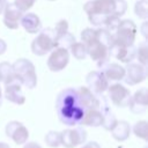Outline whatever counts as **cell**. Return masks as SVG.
<instances>
[{
	"label": "cell",
	"mask_w": 148,
	"mask_h": 148,
	"mask_svg": "<svg viewBox=\"0 0 148 148\" xmlns=\"http://www.w3.org/2000/svg\"><path fill=\"white\" fill-rule=\"evenodd\" d=\"M56 110L62 124L67 126L79 125L83 118L84 108L80 102L77 90L74 88L61 90L56 99Z\"/></svg>",
	"instance_id": "6da1fadb"
},
{
	"label": "cell",
	"mask_w": 148,
	"mask_h": 148,
	"mask_svg": "<svg viewBox=\"0 0 148 148\" xmlns=\"http://www.w3.org/2000/svg\"><path fill=\"white\" fill-rule=\"evenodd\" d=\"M83 10L92 25L102 28L108 15L123 16L127 10V2L125 0H90L86 2Z\"/></svg>",
	"instance_id": "7a4b0ae2"
},
{
	"label": "cell",
	"mask_w": 148,
	"mask_h": 148,
	"mask_svg": "<svg viewBox=\"0 0 148 148\" xmlns=\"http://www.w3.org/2000/svg\"><path fill=\"white\" fill-rule=\"evenodd\" d=\"M12 66L15 77L22 86L27 87L28 89H32L37 86V74L35 65L30 60L21 58L17 59L14 64H12Z\"/></svg>",
	"instance_id": "3957f363"
},
{
	"label": "cell",
	"mask_w": 148,
	"mask_h": 148,
	"mask_svg": "<svg viewBox=\"0 0 148 148\" xmlns=\"http://www.w3.org/2000/svg\"><path fill=\"white\" fill-rule=\"evenodd\" d=\"M57 47V38L53 28H46L38 32L31 43V51L35 56H45Z\"/></svg>",
	"instance_id": "277c9868"
},
{
	"label": "cell",
	"mask_w": 148,
	"mask_h": 148,
	"mask_svg": "<svg viewBox=\"0 0 148 148\" xmlns=\"http://www.w3.org/2000/svg\"><path fill=\"white\" fill-rule=\"evenodd\" d=\"M138 28L132 20H120L113 32V43L119 45H133L136 38Z\"/></svg>",
	"instance_id": "5b68a950"
},
{
	"label": "cell",
	"mask_w": 148,
	"mask_h": 148,
	"mask_svg": "<svg viewBox=\"0 0 148 148\" xmlns=\"http://www.w3.org/2000/svg\"><path fill=\"white\" fill-rule=\"evenodd\" d=\"M87 47V53L88 56L91 58V60H94L97 66L101 68L102 66H104L106 62H109L110 60V50L109 47L103 44L98 38H97V32L95 34V37L92 39H90L88 43L84 44Z\"/></svg>",
	"instance_id": "8992f818"
},
{
	"label": "cell",
	"mask_w": 148,
	"mask_h": 148,
	"mask_svg": "<svg viewBox=\"0 0 148 148\" xmlns=\"http://www.w3.org/2000/svg\"><path fill=\"white\" fill-rule=\"evenodd\" d=\"M87 140V132L83 127L76 126L74 128H66L62 132H60V141L61 146L65 148H74L82 143H84Z\"/></svg>",
	"instance_id": "52a82bcc"
},
{
	"label": "cell",
	"mask_w": 148,
	"mask_h": 148,
	"mask_svg": "<svg viewBox=\"0 0 148 148\" xmlns=\"http://www.w3.org/2000/svg\"><path fill=\"white\" fill-rule=\"evenodd\" d=\"M108 91V97L111 101V103L118 108H126L130 104L131 101V91L127 89L125 86L120 83H113L109 86L106 89Z\"/></svg>",
	"instance_id": "ba28073f"
},
{
	"label": "cell",
	"mask_w": 148,
	"mask_h": 148,
	"mask_svg": "<svg viewBox=\"0 0 148 148\" xmlns=\"http://www.w3.org/2000/svg\"><path fill=\"white\" fill-rule=\"evenodd\" d=\"M69 61V52L65 47H56L51 51V54L47 58V67L51 72H60L65 69Z\"/></svg>",
	"instance_id": "9c48e42d"
},
{
	"label": "cell",
	"mask_w": 148,
	"mask_h": 148,
	"mask_svg": "<svg viewBox=\"0 0 148 148\" xmlns=\"http://www.w3.org/2000/svg\"><path fill=\"white\" fill-rule=\"evenodd\" d=\"M76 90H77V94H79L80 102H81L82 106L84 108V110H89V109L101 110L102 108L108 105L105 103L104 98H101L99 95H96L95 92H92L88 87H80Z\"/></svg>",
	"instance_id": "30bf717a"
},
{
	"label": "cell",
	"mask_w": 148,
	"mask_h": 148,
	"mask_svg": "<svg viewBox=\"0 0 148 148\" xmlns=\"http://www.w3.org/2000/svg\"><path fill=\"white\" fill-rule=\"evenodd\" d=\"M147 79V67L139 62H128L125 67L124 81L130 86H135Z\"/></svg>",
	"instance_id": "8fae6325"
},
{
	"label": "cell",
	"mask_w": 148,
	"mask_h": 148,
	"mask_svg": "<svg viewBox=\"0 0 148 148\" xmlns=\"http://www.w3.org/2000/svg\"><path fill=\"white\" fill-rule=\"evenodd\" d=\"M86 82L88 88L95 92L96 95H102L106 91V89L110 86V81L105 77V75L102 73V71H92L89 72L86 76Z\"/></svg>",
	"instance_id": "7c38bea8"
},
{
	"label": "cell",
	"mask_w": 148,
	"mask_h": 148,
	"mask_svg": "<svg viewBox=\"0 0 148 148\" xmlns=\"http://www.w3.org/2000/svg\"><path fill=\"white\" fill-rule=\"evenodd\" d=\"M6 135L10 138L16 145H24L29 138L28 128L17 120H12L6 125Z\"/></svg>",
	"instance_id": "4fadbf2b"
},
{
	"label": "cell",
	"mask_w": 148,
	"mask_h": 148,
	"mask_svg": "<svg viewBox=\"0 0 148 148\" xmlns=\"http://www.w3.org/2000/svg\"><path fill=\"white\" fill-rule=\"evenodd\" d=\"M110 56L114 57L117 60H119L123 64L132 62L135 59L136 47L133 45H119L116 43H112L110 46Z\"/></svg>",
	"instance_id": "5bb4252c"
},
{
	"label": "cell",
	"mask_w": 148,
	"mask_h": 148,
	"mask_svg": "<svg viewBox=\"0 0 148 148\" xmlns=\"http://www.w3.org/2000/svg\"><path fill=\"white\" fill-rule=\"evenodd\" d=\"M2 13H3L2 22L8 29L14 30V29H17L20 27V21H21V17H22L23 13L14 3L7 2Z\"/></svg>",
	"instance_id": "9a60e30c"
},
{
	"label": "cell",
	"mask_w": 148,
	"mask_h": 148,
	"mask_svg": "<svg viewBox=\"0 0 148 148\" xmlns=\"http://www.w3.org/2000/svg\"><path fill=\"white\" fill-rule=\"evenodd\" d=\"M21 83L17 81V79L8 82L5 84V97L7 101L17 104V105H22L25 102V96L22 92L21 89Z\"/></svg>",
	"instance_id": "2e32d148"
},
{
	"label": "cell",
	"mask_w": 148,
	"mask_h": 148,
	"mask_svg": "<svg viewBox=\"0 0 148 148\" xmlns=\"http://www.w3.org/2000/svg\"><path fill=\"white\" fill-rule=\"evenodd\" d=\"M148 106V90L147 88H141L134 92L131 97L128 108L133 113H143Z\"/></svg>",
	"instance_id": "e0dca14e"
},
{
	"label": "cell",
	"mask_w": 148,
	"mask_h": 148,
	"mask_svg": "<svg viewBox=\"0 0 148 148\" xmlns=\"http://www.w3.org/2000/svg\"><path fill=\"white\" fill-rule=\"evenodd\" d=\"M20 25L23 27V29L28 34H37L42 30V22L37 14L35 13H27L22 15Z\"/></svg>",
	"instance_id": "ac0fdd59"
},
{
	"label": "cell",
	"mask_w": 148,
	"mask_h": 148,
	"mask_svg": "<svg viewBox=\"0 0 148 148\" xmlns=\"http://www.w3.org/2000/svg\"><path fill=\"white\" fill-rule=\"evenodd\" d=\"M101 71L109 81H120L125 76V67L117 62H106Z\"/></svg>",
	"instance_id": "d6986e66"
},
{
	"label": "cell",
	"mask_w": 148,
	"mask_h": 148,
	"mask_svg": "<svg viewBox=\"0 0 148 148\" xmlns=\"http://www.w3.org/2000/svg\"><path fill=\"white\" fill-rule=\"evenodd\" d=\"M102 121H103L102 111L98 109H89V110H84V114L80 124L90 127H98L102 126Z\"/></svg>",
	"instance_id": "ffe728a7"
},
{
	"label": "cell",
	"mask_w": 148,
	"mask_h": 148,
	"mask_svg": "<svg viewBox=\"0 0 148 148\" xmlns=\"http://www.w3.org/2000/svg\"><path fill=\"white\" fill-rule=\"evenodd\" d=\"M113 139H116L117 141H125L128 139L130 134H131V126L127 121L125 120H118L116 126L110 131Z\"/></svg>",
	"instance_id": "44dd1931"
},
{
	"label": "cell",
	"mask_w": 148,
	"mask_h": 148,
	"mask_svg": "<svg viewBox=\"0 0 148 148\" xmlns=\"http://www.w3.org/2000/svg\"><path fill=\"white\" fill-rule=\"evenodd\" d=\"M101 111H102V114H103V121H102L103 128L106 130V131H111L116 126L118 119L116 118L114 113L110 110V108L108 105H105L104 108H102Z\"/></svg>",
	"instance_id": "7402d4cb"
},
{
	"label": "cell",
	"mask_w": 148,
	"mask_h": 148,
	"mask_svg": "<svg viewBox=\"0 0 148 148\" xmlns=\"http://www.w3.org/2000/svg\"><path fill=\"white\" fill-rule=\"evenodd\" d=\"M15 79L16 77H15L12 64H9L7 61L0 62V82L6 84V83H8Z\"/></svg>",
	"instance_id": "603a6c76"
},
{
	"label": "cell",
	"mask_w": 148,
	"mask_h": 148,
	"mask_svg": "<svg viewBox=\"0 0 148 148\" xmlns=\"http://www.w3.org/2000/svg\"><path fill=\"white\" fill-rule=\"evenodd\" d=\"M68 50L71 51L72 56H73L75 59H77V60H83V59H86V57L88 56V53H87V47H86L84 43H82V42H75Z\"/></svg>",
	"instance_id": "cb8c5ba5"
},
{
	"label": "cell",
	"mask_w": 148,
	"mask_h": 148,
	"mask_svg": "<svg viewBox=\"0 0 148 148\" xmlns=\"http://www.w3.org/2000/svg\"><path fill=\"white\" fill-rule=\"evenodd\" d=\"M135 58L138 59L139 64L147 66V62H148V43H147V40H143L139 44V46L136 47Z\"/></svg>",
	"instance_id": "d4e9b609"
},
{
	"label": "cell",
	"mask_w": 148,
	"mask_h": 148,
	"mask_svg": "<svg viewBox=\"0 0 148 148\" xmlns=\"http://www.w3.org/2000/svg\"><path fill=\"white\" fill-rule=\"evenodd\" d=\"M133 133L135 134V136L147 141L148 140V123L146 120L136 121L133 126Z\"/></svg>",
	"instance_id": "484cf974"
},
{
	"label": "cell",
	"mask_w": 148,
	"mask_h": 148,
	"mask_svg": "<svg viewBox=\"0 0 148 148\" xmlns=\"http://www.w3.org/2000/svg\"><path fill=\"white\" fill-rule=\"evenodd\" d=\"M75 42H76L75 36L73 34H71L69 31H66L65 34L57 37V47L60 46V47H65L68 50Z\"/></svg>",
	"instance_id": "4316f807"
},
{
	"label": "cell",
	"mask_w": 148,
	"mask_h": 148,
	"mask_svg": "<svg viewBox=\"0 0 148 148\" xmlns=\"http://www.w3.org/2000/svg\"><path fill=\"white\" fill-rule=\"evenodd\" d=\"M45 143L51 148H58L61 143L60 141V132L57 131H49L44 136Z\"/></svg>",
	"instance_id": "83f0119b"
},
{
	"label": "cell",
	"mask_w": 148,
	"mask_h": 148,
	"mask_svg": "<svg viewBox=\"0 0 148 148\" xmlns=\"http://www.w3.org/2000/svg\"><path fill=\"white\" fill-rule=\"evenodd\" d=\"M134 13L139 18L147 20L148 18V1L138 0L134 5Z\"/></svg>",
	"instance_id": "f1b7e54d"
},
{
	"label": "cell",
	"mask_w": 148,
	"mask_h": 148,
	"mask_svg": "<svg viewBox=\"0 0 148 148\" xmlns=\"http://www.w3.org/2000/svg\"><path fill=\"white\" fill-rule=\"evenodd\" d=\"M119 22H120V17H119V16H117V15H108V16L105 17L104 22H103L102 28L106 29L109 32H111V34L113 35V32L116 31V29H117Z\"/></svg>",
	"instance_id": "f546056e"
},
{
	"label": "cell",
	"mask_w": 148,
	"mask_h": 148,
	"mask_svg": "<svg viewBox=\"0 0 148 148\" xmlns=\"http://www.w3.org/2000/svg\"><path fill=\"white\" fill-rule=\"evenodd\" d=\"M36 0H14V5L22 12V13H27L34 5H35Z\"/></svg>",
	"instance_id": "4dcf8cb0"
},
{
	"label": "cell",
	"mask_w": 148,
	"mask_h": 148,
	"mask_svg": "<svg viewBox=\"0 0 148 148\" xmlns=\"http://www.w3.org/2000/svg\"><path fill=\"white\" fill-rule=\"evenodd\" d=\"M81 148H101V146L96 141H90V142H87L86 145H83Z\"/></svg>",
	"instance_id": "1f68e13d"
},
{
	"label": "cell",
	"mask_w": 148,
	"mask_h": 148,
	"mask_svg": "<svg viewBox=\"0 0 148 148\" xmlns=\"http://www.w3.org/2000/svg\"><path fill=\"white\" fill-rule=\"evenodd\" d=\"M23 148H42V146L38 145L37 142H34V141H32V142H28V141H27V142L24 143V147H23Z\"/></svg>",
	"instance_id": "d6a6232c"
},
{
	"label": "cell",
	"mask_w": 148,
	"mask_h": 148,
	"mask_svg": "<svg viewBox=\"0 0 148 148\" xmlns=\"http://www.w3.org/2000/svg\"><path fill=\"white\" fill-rule=\"evenodd\" d=\"M6 50H7V44H6V42L0 38V56L3 54V53L6 52Z\"/></svg>",
	"instance_id": "836d02e7"
},
{
	"label": "cell",
	"mask_w": 148,
	"mask_h": 148,
	"mask_svg": "<svg viewBox=\"0 0 148 148\" xmlns=\"http://www.w3.org/2000/svg\"><path fill=\"white\" fill-rule=\"evenodd\" d=\"M147 21H145L143 22V24H142V27H141V32H142V36L146 38L147 37V29H146V27H147Z\"/></svg>",
	"instance_id": "e575fe53"
},
{
	"label": "cell",
	"mask_w": 148,
	"mask_h": 148,
	"mask_svg": "<svg viewBox=\"0 0 148 148\" xmlns=\"http://www.w3.org/2000/svg\"><path fill=\"white\" fill-rule=\"evenodd\" d=\"M7 0H0V14H2V12H3V9H5V7H6V5H7Z\"/></svg>",
	"instance_id": "d590c367"
},
{
	"label": "cell",
	"mask_w": 148,
	"mask_h": 148,
	"mask_svg": "<svg viewBox=\"0 0 148 148\" xmlns=\"http://www.w3.org/2000/svg\"><path fill=\"white\" fill-rule=\"evenodd\" d=\"M0 148H10V147H9V145L6 143V142H0Z\"/></svg>",
	"instance_id": "8d00e7d4"
},
{
	"label": "cell",
	"mask_w": 148,
	"mask_h": 148,
	"mask_svg": "<svg viewBox=\"0 0 148 148\" xmlns=\"http://www.w3.org/2000/svg\"><path fill=\"white\" fill-rule=\"evenodd\" d=\"M2 103V91H1V88H0V105Z\"/></svg>",
	"instance_id": "74e56055"
},
{
	"label": "cell",
	"mask_w": 148,
	"mask_h": 148,
	"mask_svg": "<svg viewBox=\"0 0 148 148\" xmlns=\"http://www.w3.org/2000/svg\"><path fill=\"white\" fill-rule=\"evenodd\" d=\"M49 1H56V0H49Z\"/></svg>",
	"instance_id": "f35d334b"
}]
</instances>
